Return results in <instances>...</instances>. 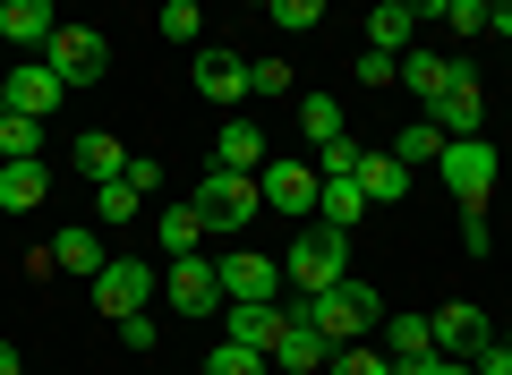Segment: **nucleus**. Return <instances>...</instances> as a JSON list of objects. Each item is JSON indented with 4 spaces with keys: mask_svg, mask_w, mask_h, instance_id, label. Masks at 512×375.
I'll list each match as a JSON object with an SVG mask.
<instances>
[{
    "mask_svg": "<svg viewBox=\"0 0 512 375\" xmlns=\"http://www.w3.org/2000/svg\"><path fill=\"white\" fill-rule=\"evenodd\" d=\"M256 197L274 205V214L308 222L316 214V171H308V162H265V171H256Z\"/></svg>",
    "mask_w": 512,
    "mask_h": 375,
    "instance_id": "8",
    "label": "nucleus"
},
{
    "mask_svg": "<svg viewBox=\"0 0 512 375\" xmlns=\"http://www.w3.org/2000/svg\"><path fill=\"white\" fill-rule=\"evenodd\" d=\"M0 35L18 43V52H52V35H60L52 0H9V9H0Z\"/></svg>",
    "mask_w": 512,
    "mask_h": 375,
    "instance_id": "16",
    "label": "nucleus"
},
{
    "mask_svg": "<svg viewBox=\"0 0 512 375\" xmlns=\"http://www.w3.org/2000/svg\"><path fill=\"white\" fill-rule=\"evenodd\" d=\"M154 239H163L171 256H197V239H205V214H197V205H163V214H154Z\"/></svg>",
    "mask_w": 512,
    "mask_h": 375,
    "instance_id": "24",
    "label": "nucleus"
},
{
    "mask_svg": "<svg viewBox=\"0 0 512 375\" xmlns=\"http://www.w3.org/2000/svg\"><path fill=\"white\" fill-rule=\"evenodd\" d=\"M410 26H419V9H410V0H384L376 18H367V52H393V60H402L410 52Z\"/></svg>",
    "mask_w": 512,
    "mask_h": 375,
    "instance_id": "22",
    "label": "nucleus"
},
{
    "mask_svg": "<svg viewBox=\"0 0 512 375\" xmlns=\"http://www.w3.org/2000/svg\"><path fill=\"white\" fill-rule=\"evenodd\" d=\"M427 333H436V358H478V350L495 341V324L461 299V307H436V316H427Z\"/></svg>",
    "mask_w": 512,
    "mask_h": 375,
    "instance_id": "12",
    "label": "nucleus"
},
{
    "mask_svg": "<svg viewBox=\"0 0 512 375\" xmlns=\"http://www.w3.org/2000/svg\"><path fill=\"white\" fill-rule=\"evenodd\" d=\"M52 265H60V273H86V282H94V273L111 265V256H103V231H94V222H69V231L52 239Z\"/></svg>",
    "mask_w": 512,
    "mask_h": 375,
    "instance_id": "20",
    "label": "nucleus"
},
{
    "mask_svg": "<svg viewBox=\"0 0 512 375\" xmlns=\"http://www.w3.org/2000/svg\"><path fill=\"white\" fill-rule=\"evenodd\" d=\"M427 120L444 128V145H461V137H478V120H487V94H478V77L461 69V60H453V86H444L436 103H427Z\"/></svg>",
    "mask_w": 512,
    "mask_h": 375,
    "instance_id": "7",
    "label": "nucleus"
},
{
    "mask_svg": "<svg viewBox=\"0 0 512 375\" xmlns=\"http://www.w3.org/2000/svg\"><path fill=\"white\" fill-rule=\"evenodd\" d=\"M470 367H478V375H512V341H504V333H495V341H487V350H478V358H470Z\"/></svg>",
    "mask_w": 512,
    "mask_h": 375,
    "instance_id": "38",
    "label": "nucleus"
},
{
    "mask_svg": "<svg viewBox=\"0 0 512 375\" xmlns=\"http://www.w3.org/2000/svg\"><path fill=\"white\" fill-rule=\"evenodd\" d=\"M402 375H478L470 358H419V367H402Z\"/></svg>",
    "mask_w": 512,
    "mask_h": 375,
    "instance_id": "40",
    "label": "nucleus"
},
{
    "mask_svg": "<svg viewBox=\"0 0 512 375\" xmlns=\"http://www.w3.org/2000/svg\"><path fill=\"white\" fill-rule=\"evenodd\" d=\"M282 282H299V299H316V290L350 282V239L325 231V222H299L291 256H282Z\"/></svg>",
    "mask_w": 512,
    "mask_h": 375,
    "instance_id": "1",
    "label": "nucleus"
},
{
    "mask_svg": "<svg viewBox=\"0 0 512 375\" xmlns=\"http://www.w3.org/2000/svg\"><path fill=\"white\" fill-rule=\"evenodd\" d=\"M291 86V60H248V94H282Z\"/></svg>",
    "mask_w": 512,
    "mask_h": 375,
    "instance_id": "36",
    "label": "nucleus"
},
{
    "mask_svg": "<svg viewBox=\"0 0 512 375\" xmlns=\"http://www.w3.org/2000/svg\"><path fill=\"white\" fill-rule=\"evenodd\" d=\"M0 375H18V350H9V341H0Z\"/></svg>",
    "mask_w": 512,
    "mask_h": 375,
    "instance_id": "42",
    "label": "nucleus"
},
{
    "mask_svg": "<svg viewBox=\"0 0 512 375\" xmlns=\"http://www.w3.org/2000/svg\"><path fill=\"white\" fill-rule=\"evenodd\" d=\"M120 341L128 350H154V316H120Z\"/></svg>",
    "mask_w": 512,
    "mask_h": 375,
    "instance_id": "39",
    "label": "nucleus"
},
{
    "mask_svg": "<svg viewBox=\"0 0 512 375\" xmlns=\"http://www.w3.org/2000/svg\"><path fill=\"white\" fill-rule=\"evenodd\" d=\"M419 358H436V333H427V316H393V367H419Z\"/></svg>",
    "mask_w": 512,
    "mask_h": 375,
    "instance_id": "28",
    "label": "nucleus"
},
{
    "mask_svg": "<svg viewBox=\"0 0 512 375\" xmlns=\"http://www.w3.org/2000/svg\"><path fill=\"white\" fill-rule=\"evenodd\" d=\"M444 86H453V60H436V52H402V94H419V103H436Z\"/></svg>",
    "mask_w": 512,
    "mask_h": 375,
    "instance_id": "25",
    "label": "nucleus"
},
{
    "mask_svg": "<svg viewBox=\"0 0 512 375\" xmlns=\"http://www.w3.org/2000/svg\"><path fill=\"white\" fill-rule=\"evenodd\" d=\"M214 171H239V179L265 171V137H256V120H222V137H214Z\"/></svg>",
    "mask_w": 512,
    "mask_h": 375,
    "instance_id": "17",
    "label": "nucleus"
},
{
    "mask_svg": "<svg viewBox=\"0 0 512 375\" xmlns=\"http://www.w3.org/2000/svg\"><path fill=\"white\" fill-rule=\"evenodd\" d=\"M43 60H52V77H60V86H103V77H111V43L94 35V26H60Z\"/></svg>",
    "mask_w": 512,
    "mask_h": 375,
    "instance_id": "5",
    "label": "nucleus"
},
{
    "mask_svg": "<svg viewBox=\"0 0 512 375\" xmlns=\"http://www.w3.org/2000/svg\"><path fill=\"white\" fill-rule=\"evenodd\" d=\"M299 128H308L316 145H342V103H333V94H308V103H299Z\"/></svg>",
    "mask_w": 512,
    "mask_h": 375,
    "instance_id": "29",
    "label": "nucleus"
},
{
    "mask_svg": "<svg viewBox=\"0 0 512 375\" xmlns=\"http://www.w3.org/2000/svg\"><path fill=\"white\" fill-rule=\"evenodd\" d=\"M188 205L205 214V231H248V222H256V205H265V197H256V179H239V171H205V179H197V197H188Z\"/></svg>",
    "mask_w": 512,
    "mask_h": 375,
    "instance_id": "4",
    "label": "nucleus"
},
{
    "mask_svg": "<svg viewBox=\"0 0 512 375\" xmlns=\"http://www.w3.org/2000/svg\"><path fill=\"white\" fill-rule=\"evenodd\" d=\"M188 86H197L205 103L231 111L239 94H248V60H239V52H197V77H188Z\"/></svg>",
    "mask_w": 512,
    "mask_h": 375,
    "instance_id": "15",
    "label": "nucleus"
},
{
    "mask_svg": "<svg viewBox=\"0 0 512 375\" xmlns=\"http://www.w3.org/2000/svg\"><path fill=\"white\" fill-rule=\"evenodd\" d=\"M265 18H274L282 35H316V26H325V9H316V0H274Z\"/></svg>",
    "mask_w": 512,
    "mask_h": 375,
    "instance_id": "32",
    "label": "nucleus"
},
{
    "mask_svg": "<svg viewBox=\"0 0 512 375\" xmlns=\"http://www.w3.org/2000/svg\"><path fill=\"white\" fill-rule=\"evenodd\" d=\"M274 358H256V350H239V341H214L205 350V375H265Z\"/></svg>",
    "mask_w": 512,
    "mask_h": 375,
    "instance_id": "30",
    "label": "nucleus"
},
{
    "mask_svg": "<svg viewBox=\"0 0 512 375\" xmlns=\"http://www.w3.org/2000/svg\"><path fill=\"white\" fill-rule=\"evenodd\" d=\"M146 299H154V273L137 265V256H111V265L94 273V307H103L111 324H120V316H146Z\"/></svg>",
    "mask_w": 512,
    "mask_h": 375,
    "instance_id": "6",
    "label": "nucleus"
},
{
    "mask_svg": "<svg viewBox=\"0 0 512 375\" xmlns=\"http://www.w3.org/2000/svg\"><path fill=\"white\" fill-rule=\"evenodd\" d=\"M154 26H163V43H197L205 9H197V0H171V9H163V18H154Z\"/></svg>",
    "mask_w": 512,
    "mask_h": 375,
    "instance_id": "33",
    "label": "nucleus"
},
{
    "mask_svg": "<svg viewBox=\"0 0 512 375\" xmlns=\"http://www.w3.org/2000/svg\"><path fill=\"white\" fill-rule=\"evenodd\" d=\"M325 333H316L299 307H282V341H274V367H291V375H325Z\"/></svg>",
    "mask_w": 512,
    "mask_h": 375,
    "instance_id": "13",
    "label": "nucleus"
},
{
    "mask_svg": "<svg viewBox=\"0 0 512 375\" xmlns=\"http://www.w3.org/2000/svg\"><path fill=\"white\" fill-rule=\"evenodd\" d=\"M0 94H9V111H18V120H52V111H60V94H69V86L52 77V60H18Z\"/></svg>",
    "mask_w": 512,
    "mask_h": 375,
    "instance_id": "10",
    "label": "nucleus"
},
{
    "mask_svg": "<svg viewBox=\"0 0 512 375\" xmlns=\"http://www.w3.org/2000/svg\"><path fill=\"white\" fill-rule=\"evenodd\" d=\"M393 375H402V367H393Z\"/></svg>",
    "mask_w": 512,
    "mask_h": 375,
    "instance_id": "43",
    "label": "nucleus"
},
{
    "mask_svg": "<svg viewBox=\"0 0 512 375\" xmlns=\"http://www.w3.org/2000/svg\"><path fill=\"white\" fill-rule=\"evenodd\" d=\"M137 188H128V179H111V188H94V222H137Z\"/></svg>",
    "mask_w": 512,
    "mask_h": 375,
    "instance_id": "31",
    "label": "nucleus"
},
{
    "mask_svg": "<svg viewBox=\"0 0 512 375\" xmlns=\"http://www.w3.org/2000/svg\"><path fill=\"white\" fill-rule=\"evenodd\" d=\"M316 214H325V231H350V222H367L359 179H316Z\"/></svg>",
    "mask_w": 512,
    "mask_h": 375,
    "instance_id": "23",
    "label": "nucleus"
},
{
    "mask_svg": "<svg viewBox=\"0 0 512 375\" xmlns=\"http://www.w3.org/2000/svg\"><path fill=\"white\" fill-rule=\"evenodd\" d=\"M419 18H444L461 43H470V35H487V18H495V9H487V0H427Z\"/></svg>",
    "mask_w": 512,
    "mask_h": 375,
    "instance_id": "27",
    "label": "nucleus"
},
{
    "mask_svg": "<svg viewBox=\"0 0 512 375\" xmlns=\"http://www.w3.org/2000/svg\"><path fill=\"white\" fill-rule=\"evenodd\" d=\"M69 154H77V171H86V179H94V188H111V179H120V171H128V145H120V137H111V128H86V137H77V145H69Z\"/></svg>",
    "mask_w": 512,
    "mask_h": 375,
    "instance_id": "19",
    "label": "nucleus"
},
{
    "mask_svg": "<svg viewBox=\"0 0 512 375\" xmlns=\"http://www.w3.org/2000/svg\"><path fill=\"white\" fill-rule=\"evenodd\" d=\"M52 197V171L43 162H0V214H35Z\"/></svg>",
    "mask_w": 512,
    "mask_h": 375,
    "instance_id": "18",
    "label": "nucleus"
},
{
    "mask_svg": "<svg viewBox=\"0 0 512 375\" xmlns=\"http://www.w3.org/2000/svg\"><path fill=\"white\" fill-rule=\"evenodd\" d=\"M299 316L325 333V350H350V341L384 316V299H376L367 282H333V290H316V299H299Z\"/></svg>",
    "mask_w": 512,
    "mask_h": 375,
    "instance_id": "2",
    "label": "nucleus"
},
{
    "mask_svg": "<svg viewBox=\"0 0 512 375\" xmlns=\"http://www.w3.org/2000/svg\"><path fill=\"white\" fill-rule=\"evenodd\" d=\"M163 299L180 307V316H222V273L205 265V256H180L171 282H163Z\"/></svg>",
    "mask_w": 512,
    "mask_h": 375,
    "instance_id": "11",
    "label": "nucleus"
},
{
    "mask_svg": "<svg viewBox=\"0 0 512 375\" xmlns=\"http://www.w3.org/2000/svg\"><path fill=\"white\" fill-rule=\"evenodd\" d=\"M359 197H367V205H402V197H410V171H402L393 154H359Z\"/></svg>",
    "mask_w": 512,
    "mask_h": 375,
    "instance_id": "21",
    "label": "nucleus"
},
{
    "mask_svg": "<svg viewBox=\"0 0 512 375\" xmlns=\"http://www.w3.org/2000/svg\"><path fill=\"white\" fill-rule=\"evenodd\" d=\"M393 162H402V171H419V162H444V128L419 111V120H410L402 137H393Z\"/></svg>",
    "mask_w": 512,
    "mask_h": 375,
    "instance_id": "26",
    "label": "nucleus"
},
{
    "mask_svg": "<svg viewBox=\"0 0 512 375\" xmlns=\"http://www.w3.org/2000/svg\"><path fill=\"white\" fill-rule=\"evenodd\" d=\"M393 77H402L393 52H359V86H393Z\"/></svg>",
    "mask_w": 512,
    "mask_h": 375,
    "instance_id": "37",
    "label": "nucleus"
},
{
    "mask_svg": "<svg viewBox=\"0 0 512 375\" xmlns=\"http://www.w3.org/2000/svg\"><path fill=\"white\" fill-rule=\"evenodd\" d=\"M325 375H393V358H376V350H359V341H350V350L325 358Z\"/></svg>",
    "mask_w": 512,
    "mask_h": 375,
    "instance_id": "34",
    "label": "nucleus"
},
{
    "mask_svg": "<svg viewBox=\"0 0 512 375\" xmlns=\"http://www.w3.org/2000/svg\"><path fill=\"white\" fill-rule=\"evenodd\" d=\"M222 299H265V307H274V282H282V265H274V256H256V248H239V256H222Z\"/></svg>",
    "mask_w": 512,
    "mask_h": 375,
    "instance_id": "14",
    "label": "nucleus"
},
{
    "mask_svg": "<svg viewBox=\"0 0 512 375\" xmlns=\"http://www.w3.org/2000/svg\"><path fill=\"white\" fill-rule=\"evenodd\" d=\"M222 341H239V350H256V358H274L282 307H265V299H222Z\"/></svg>",
    "mask_w": 512,
    "mask_h": 375,
    "instance_id": "9",
    "label": "nucleus"
},
{
    "mask_svg": "<svg viewBox=\"0 0 512 375\" xmlns=\"http://www.w3.org/2000/svg\"><path fill=\"white\" fill-rule=\"evenodd\" d=\"M444 188H453V205H461V222H478L487 214V197H495V145L487 137H461V145H444Z\"/></svg>",
    "mask_w": 512,
    "mask_h": 375,
    "instance_id": "3",
    "label": "nucleus"
},
{
    "mask_svg": "<svg viewBox=\"0 0 512 375\" xmlns=\"http://www.w3.org/2000/svg\"><path fill=\"white\" fill-rule=\"evenodd\" d=\"M487 26H495V35H512V0H504V9H495V18H487Z\"/></svg>",
    "mask_w": 512,
    "mask_h": 375,
    "instance_id": "41",
    "label": "nucleus"
},
{
    "mask_svg": "<svg viewBox=\"0 0 512 375\" xmlns=\"http://www.w3.org/2000/svg\"><path fill=\"white\" fill-rule=\"evenodd\" d=\"M128 188H137V197H163V162H154V154H128Z\"/></svg>",
    "mask_w": 512,
    "mask_h": 375,
    "instance_id": "35",
    "label": "nucleus"
}]
</instances>
